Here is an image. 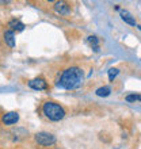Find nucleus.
<instances>
[{
	"label": "nucleus",
	"instance_id": "obj_10",
	"mask_svg": "<svg viewBox=\"0 0 141 149\" xmlns=\"http://www.w3.org/2000/svg\"><path fill=\"white\" fill-rule=\"evenodd\" d=\"M87 41H88V43H90L91 47H92L95 52H99V39H98V37L90 36L88 38H87Z\"/></svg>",
	"mask_w": 141,
	"mask_h": 149
},
{
	"label": "nucleus",
	"instance_id": "obj_14",
	"mask_svg": "<svg viewBox=\"0 0 141 149\" xmlns=\"http://www.w3.org/2000/svg\"><path fill=\"white\" fill-rule=\"evenodd\" d=\"M137 27H138V29H140V30H141V26H137Z\"/></svg>",
	"mask_w": 141,
	"mask_h": 149
},
{
	"label": "nucleus",
	"instance_id": "obj_6",
	"mask_svg": "<svg viewBox=\"0 0 141 149\" xmlns=\"http://www.w3.org/2000/svg\"><path fill=\"white\" fill-rule=\"evenodd\" d=\"M18 121H19V115H18V113H15V111L4 114V117H3V123L7 126L14 125V123H16Z\"/></svg>",
	"mask_w": 141,
	"mask_h": 149
},
{
	"label": "nucleus",
	"instance_id": "obj_1",
	"mask_svg": "<svg viewBox=\"0 0 141 149\" xmlns=\"http://www.w3.org/2000/svg\"><path fill=\"white\" fill-rule=\"evenodd\" d=\"M84 74L83 71L79 67H70L67 68L65 71H63L61 76H60L57 86L64 90H76L82 86Z\"/></svg>",
	"mask_w": 141,
	"mask_h": 149
},
{
	"label": "nucleus",
	"instance_id": "obj_12",
	"mask_svg": "<svg viewBox=\"0 0 141 149\" xmlns=\"http://www.w3.org/2000/svg\"><path fill=\"white\" fill-rule=\"evenodd\" d=\"M118 73H119V69H117V68H111L109 71V80L110 81H113L114 79L118 76Z\"/></svg>",
	"mask_w": 141,
	"mask_h": 149
},
{
	"label": "nucleus",
	"instance_id": "obj_2",
	"mask_svg": "<svg viewBox=\"0 0 141 149\" xmlns=\"http://www.w3.org/2000/svg\"><path fill=\"white\" fill-rule=\"evenodd\" d=\"M42 113L45 114V117L49 118L50 121H61L65 117V110L63 106H60L56 102H45L42 106Z\"/></svg>",
	"mask_w": 141,
	"mask_h": 149
},
{
	"label": "nucleus",
	"instance_id": "obj_13",
	"mask_svg": "<svg viewBox=\"0 0 141 149\" xmlns=\"http://www.w3.org/2000/svg\"><path fill=\"white\" fill-rule=\"evenodd\" d=\"M134 100L141 102V95H128L126 96V102H134Z\"/></svg>",
	"mask_w": 141,
	"mask_h": 149
},
{
	"label": "nucleus",
	"instance_id": "obj_8",
	"mask_svg": "<svg viewBox=\"0 0 141 149\" xmlns=\"http://www.w3.org/2000/svg\"><path fill=\"white\" fill-rule=\"evenodd\" d=\"M4 41H6V43L10 47L15 46V34H14L12 30H7V31L4 33Z\"/></svg>",
	"mask_w": 141,
	"mask_h": 149
},
{
	"label": "nucleus",
	"instance_id": "obj_4",
	"mask_svg": "<svg viewBox=\"0 0 141 149\" xmlns=\"http://www.w3.org/2000/svg\"><path fill=\"white\" fill-rule=\"evenodd\" d=\"M29 87L33 88V90H37V91H43L47 88V83L45 81V79L37 77V79H33V80L29 81Z\"/></svg>",
	"mask_w": 141,
	"mask_h": 149
},
{
	"label": "nucleus",
	"instance_id": "obj_7",
	"mask_svg": "<svg viewBox=\"0 0 141 149\" xmlns=\"http://www.w3.org/2000/svg\"><path fill=\"white\" fill-rule=\"evenodd\" d=\"M119 14H121V18L124 22H126L128 24H130V26H136V19H134L133 16L130 15L128 11H125V10H119Z\"/></svg>",
	"mask_w": 141,
	"mask_h": 149
},
{
	"label": "nucleus",
	"instance_id": "obj_3",
	"mask_svg": "<svg viewBox=\"0 0 141 149\" xmlns=\"http://www.w3.org/2000/svg\"><path fill=\"white\" fill-rule=\"evenodd\" d=\"M35 141L38 142L39 145L49 146V145H53L56 142V137L53 134L47 133V132H41V133L35 134Z\"/></svg>",
	"mask_w": 141,
	"mask_h": 149
},
{
	"label": "nucleus",
	"instance_id": "obj_5",
	"mask_svg": "<svg viewBox=\"0 0 141 149\" xmlns=\"http://www.w3.org/2000/svg\"><path fill=\"white\" fill-rule=\"evenodd\" d=\"M54 11L59 15H69L70 14V6L65 1H57L54 3Z\"/></svg>",
	"mask_w": 141,
	"mask_h": 149
},
{
	"label": "nucleus",
	"instance_id": "obj_11",
	"mask_svg": "<svg viewBox=\"0 0 141 149\" xmlns=\"http://www.w3.org/2000/svg\"><path fill=\"white\" fill-rule=\"evenodd\" d=\"M95 92H96V95H98V96H109L110 92H111V88H110V87H107V86H105V87L98 88Z\"/></svg>",
	"mask_w": 141,
	"mask_h": 149
},
{
	"label": "nucleus",
	"instance_id": "obj_9",
	"mask_svg": "<svg viewBox=\"0 0 141 149\" xmlns=\"http://www.w3.org/2000/svg\"><path fill=\"white\" fill-rule=\"evenodd\" d=\"M8 26L11 27V30L12 31H22L24 29V24L20 22V20H16V19H12V20H10V23H8Z\"/></svg>",
	"mask_w": 141,
	"mask_h": 149
}]
</instances>
